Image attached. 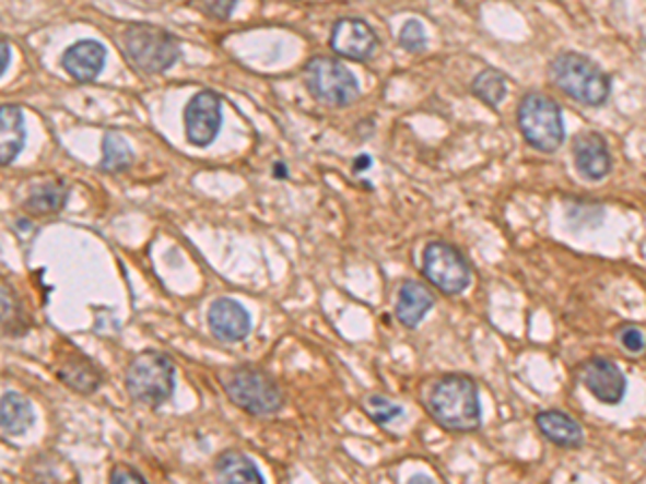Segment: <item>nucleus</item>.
<instances>
[{
	"instance_id": "4468645a",
	"label": "nucleus",
	"mask_w": 646,
	"mask_h": 484,
	"mask_svg": "<svg viewBox=\"0 0 646 484\" xmlns=\"http://www.w3.org/2000/svg\"><path fill=\"white\" fill-rule=\"evenodd\" d=\"M61 63L73 80L93 82L106 66V48L95 39L75 42L66 50Z\"/></svg>"
},
{
	"instance_id": "393cba45",
	"label": "nucleus",
	"mask_w": 646,
	"mask_h": 484,
	"mask_svg": "<svg viewBox=\"0 0 646 484\" xmlns=\"http://www.w3.org/2000/svg\"><path fill=\"white\" fill-rule=\"evenodd\" d=\"M364 412H366V415H368L375 424L384 426V424L395 422L399 415L403 414V408L397 405L395 401L386 399V397L375 394V397H368V399H366V403H364Z\"/></svg>"
},
{
	"instance_id": "a878e982",
	"label": "nucleus",
	"mask_w": 646,
	"mask_h": 484,
	"mask_svg": "<svg viewBox=\"0 0 646 484\" xmlns=\"http://www.w3.org/2000/svg\"><path fill=\"white\" fill-rule=\"evenodd\" d=\"M399 44L401 48L410 50V52H419L425 48L427 39H425V28L419 20H410L403 24L401 28V35H399Z\"/></svg>"
},
{
	"instance_id": "c85d7f7f",
	"label": "nucleus",
	"mask_w": 646,
	"mask_h": 484,
	"mask_svg": "<svg viewBox=\"0 0 646 484\" xmlns=\"http://www.w3.org/2000/svg\"><path fill=\"white\" fill-rule=\"evenodd\" d=\"M110 484H146L144 483L143 476L137 472V470H132V468H128V465H117L115 470H113V474H110Z\"/></svg>"
},
{
	"instance_id": "ddd939ff",
	"label": "nucleus",
	"mask_w": 646,
	"mask_h": 484,
	"mask_svg": "<svg viewBox=\"0 0 646 484\" xmlns=\"http://www.w3.org/2000/svg\"><path fill=\"white\" fill-rule=\"evenodd\" d=\"M574 160L577 173L586 181H601L612 170V155L608 142L597 132H584L575 139Z\"/></svg>"
},
{
	"instance_id": "f03ea898",
	"label": "nucleus",
	"mask_w": 646,
	"mask_h": 484,
	"mask_svg": "<svg viewBox=\"0 0 646 484\" xmlns=\"http://www.w3.org/2000/svg\"><path fill=\"white\" fill-rule=\"evenodd\" d=\"M552 82L584 106H603L612 91V80L592 59L579 52H563L550 63Z\"/></svg>"
},
{
	"instance_id": "1a4fd4ad",
	"label": "nucleus",
	"mask_w": 646,
	"mask_h": 484,
	"mask_svg": "<svg viewBox=\"0 0 646 484\" xmlns=\"http://www.w3.org/2000/svg\"><path fill=\"white\" fill-rule=\"evenodd\" d=\"M579 381L603 405H619L627 392L623 370L608 357H590L579 366Z\"/></svg>"
},
{
	"instance_id": "b1692460",
	"label": "nucleus",
	"mask_w": 646,
	"mask_h": 484,
	"mask_svg": "<svg viewBox=\"0 0 646 484\" xmlns=\"http://www.w3.org/2000/svg\"><path fill=\"white\" fill-rule=\"evenodd\" d=\"M472 93L490 108H496L506 97V78L501 71H481L472 82Z\"/></svg>"
},
{
	"instance_id": "9d476101",
	"label": "nucleus",
	"mask_w": 646,
	"mask_h": 484,
	"mask_svg": "<svg viewBox=\"0 0 646 484\" xmlns=\"http://www.w3.org/2000/svg\"><path fill=\"white\" fill-rule=\"evenodd\" d=\"M186 137L195 146H210L214 142L222 126V99L214 91L197 93L184 113Z\"/></svg>"
},
{
	"instance_id": "f3484780",
	"label": "nucleus",
	"mask_w": 646,
	"mask_h": 484,
	"mask_svg": "<svg viewBox=\"0 0 646 484\" xmlns=\"http://www.w3.org/2000/svg\"><path fill=\"white\" fill-rule=\"evenodd\" d=\"M57 375L68 388H72L73 392H80V394H93L102 386L99 368L89 357H84L82 353L68 355L61 362Z\"/></svg>"
},
{
	"instance_id": "cd10ccee",
	"label": "nucleus",
	"mask_w": 646,
	"mask_h": 484,
	"mask_svg": "<svg viewBox=\"0 0 646 484\" xmlns=\"http://www.w3.org/2000/svg\"><path fill=\"white\" fill-rule=\"evenodd\" d=\"M205 15H210V17H215V20H226L233 11H235V7H237V2H231V0H222V2H201V4H197Z\"/></svg>"
},
{
	"instance_id": "c756f323",
	"label": "nucleus",
	"mask_w": 646,
	"mask_h": 484,
	"mask_svg": "<svg viewBox=\"0 0 646 484\" xmlns=\"http://www.w3.org/2000/svg\"><path fill=\"white\" fill-rule=\"evenodd\" d=\"M0 52H2V63H0V73L4 75V71H7V68H9V61H11V48H9L7 39H2V44H0Z\"/></svg>"
},
{
	"instance_id": "5701e85b",
	"label": "nucleus",
	"mask_w": 646,
	"mask_h": 484,
	"mask_svg": "<svg viewBox=\"0 0 646 484\" xmlns=\"http://www.w3.org/2000/svg\"><path fill=\"white\" fill-rule=\"evenodd\" d=\"M132 149L128 140L117 132H108L102 144V170L121 173L132 166Z\"/></svg>"
},
{
	"instance_id": "a211bd4d",
	"label": "nucleus",
	"mask_w": 646,
	"mask_h": 484,
	"mask_svg": "<svg viewBox=\"0 0 646 484\" xmlns=\"http://www.w3.org/2000/svg\"><path fill=\"white\" fill-rule=\"evenodd\" d=\"M537 426L545 439L561 448H579L584 441V430L572 415L556 410H548L537 415Z\"/></svg>"
},
{
	"instance_id": "2eb2a0df",
	"label": "nucleus",
	"mask_w": 646,
	"mask_h": 484,
	"mask_svg": "<svg viewBox=\"0 0 646 484\" xmlns=\"http://www.w3.org/2000/svg\"><path fill=\"white\" fill-rule=\"evenodd\" d=\"M435 297L430 288L416 280H408L399 291L397 302V319L406 328H416L430 312Z\"/></svg>"
},
{
	"instance_id": "2f4dec72",
	"label": "nucleus",
	"mask_w": 646,
	"mask_h": 484,
	"mask_svg": "<svg viewBox=\"0 0 646 484\" xmlns=\"http://www.w3.org/2000/svg\"><path fill=\"white\" fill-rule=\"evenodd\" d=\"M274 177L277 179H287V166H283L281 162L274 166Z\"/></svg>"
},
{
	"instance_id": "20e7f679",
	"label": "nucleus",
	"mask_w": 646,
	"mask_h": 484,
	"mask_svg": "<svg viewBox=\"0 0 646 484\" xmlns=\"http://www.w3.org/2000/svg\"><path fill=\"white\" fill-rule=\"evenodd\" d=\"M517 126L524 140L541 153L559 151L565 140L561 106L556 99L539 91L526 93L521 97L517 108Z\"/></svg>"
},
{
	"instance_id": "aec40b11",
	"label": "nucleus",
	"mask_w": 646,
	"mask_h": 484,
	"mask_svg": "<svg viewBox=\"0 0 646 484\" xmlns=\"http://www.w3.org/2000/svg\"><path fill=\"white\" fill-rule=\"evenodd\" d=\"M35 422V412L28 399L17 392H4L0 401V424L7 435H22Z\"/></svg>"
},
{
	"instance_id": "9b49d317",
	"label": "nucleus",
	"mask_w": 646,
	"mask_h": 484,
	"mask_svg": "<svg viewBox=\"0 0 646 484\" xmlns=\"http://www.w3.org/2000/svg\"><path fill=\"white\" fill-rule=\"evenodd\" d=\"M377 37L373 28L359 17H343L334 24L330 48L350 61H368L377 52Z\"/></svg>"
},
{
	"instance_id": "4be33fe9",
	"label": "nucleus",
	"mask_w": 646,
	"mask_h": 484,
	"mask_svg": "<svg viewBox=\"0 0 646 484\" xmlns=\"http://www.w3.org/2000/svg\"><path fill=\"white\" fill-rule=\"evenodd\" d=\"M2 330H4V337H11V339L28 332L26 310L20 297L15 295V291L7 282H2Z\"/></svg>"
},
{
	"instance_id": "7c9ffc66",
	"label": "nucleus",
	"mask_w": 646,
	"mask_h": 484,
	"mask_svg": "<svg viewBox=\"0 0 646 484\" xmlns=\"http://www.w3.org/2000/svg\"><path fill=\"white\" fill-rule=\"evenodd\" d=\"M368 166H371V157H368V155H359L356 162H354V173H362V170H366Z\"/></svg>"
},
{
	"instance_id": "f8f14e48",
	"label": "nucleus",
	"mask_w": 646,
	"mask_h": 484,
	"mask_svg": "<svg viewBox=\"0 0 646 484\" xmlns=\"http://www.w3.org/2000/svg\"><path fill=\"white\" fill-rule=\"evenodd\" d=\"M210 330L218 341L222 343H239L250 334V315L246 308L228 297L215 299L208 315Z\"/></svg>"
},
{
	"instance_id": "7ed1b4c3",
	"label": "nucleus",
	"mask_w": 646,
	"mask_h": 484,
	"mask_svg": "<svg viewBox=\"0 0 646 484\" xmlns=\"http://www.w3.org/2000/svg\"><path fill=\"white\" fill-rule=\"evenodd\" d=\"M220 383L233 405L250 415L277 414L285 399L277 381L261 368L235 366L220 373Z\"/></svg>"
},
{
	"instance_id": "6ab92c4d",
	"label": "nucleus",
	"mask_w": 646,
	"mask_h": 484,
	"mask_svg": "<svg viewBox=\"0 0 646 484\" xmlns=\"http://www.w3.org/2000/svg\"><path fill=\"white\" fill-rule=\"evenodd\" d=\"M215 476L220 484H266L255 461L237 450H228L218 457Z\"/></svg>"
},
{
	"instance_id": "39448f33",
	"label": "nucleus",
	"mask_w": 646,
	"mask_h": 484,
	"mask_svg": "<svg viewBox=\"0 0 646 484\" xmlns=\"http://www.w3.org/2000/svg\"><path fill=\"white\" fill-rule=\"evenodd\" d=\"M121 48L126 59L143 73L171 70L181 55L175 35L153 24H130L124 31Z\"/></svg>"
},
{
	"instance_id": "412c9836",
	"label": "nucleus",
	"mask_w": 646,
	"mask_h": 484,
	"mask_svg": "<svg viewBox=\"0 0 646 484\" xmlns=\"http://www.w3.org/2000/svg\"><path fill=\"white\" fill-rule=\"evenodd\" d=\"M70 199V188L66 181H46L37 188L26 199V209L37 213V215H52L63 211Z\"/></svg>"
},
{
	"instance_id": "473e14b6",
	"label": "nucleus",
	"mask_w": 646,
	"mask_h": 484,
	"mask_svg": "<svg viewBox=\"0 0 646 484\" xmlns=\"http://www.w3.org/2000/svg\"><path fill=\"white\" fill-rule=\"evenodd\" d=\"M410 484H433L431 483L430 479H423V476H416V479H412Z\"/></svg>"
},
{
	"instance_id": "423d86ee",
	"label": "nucleus",
	"mask_w": 646,
	"mask_h": 484,
	"mask_svg": "<svg viewBox=\"0 0 646 484\" xmlns=\"http://www.w3.org/2000/svg\"><path fill=\"white\" fill-rule=\"evenodd\" d=\"M126 388L130 397L144 408H160L175 392V364L162 351L139 353L128 373Z\"/></svg>"
},
{
	"instance_id": "bb28decb",
	"label": "nucleus",
	"mask_w": 646,
	"mask_h": 484,
	"mask_svg": "<svg viewBox=\"0 0 646 484\" xmlns=\"http://www.w3.org/2000/svg\"><path fill=\"white\" fill-rule=\"evenodd\" d=\"M619 341H621V345L625 346L627 351H632V353H641V351L645 349V337H643V332H641L638 328H634V326L623 328V330L619 332Z\"/></svg>"
},
{
	"instance_id": "6e6552de",
	"label": "nucleus",
	"mask_w": 646,
	"mask_h": 484,
	"mask_svg": "<svg viewBox=\"0 0 646 484\" xmlns=\"http://www.w3.org/2000/svg\"><path fill=\"white\" fill-rule=\"evenodd\" d=\"M423 274L444 295L463 293L472 280L466 259L453 246L442 241H433L425 248Z\"/></svg>"
},
{
	"instance_id": "dca6fc26",
	"label": "nucleus",
	"mask_w": 646,
	"mask_h": 484,
	"mask_svg": "<svg viewBox=\"0 0 646 484\" xmlns=\"http://www.w3.org/2000/svg\"><path fill=\"white\" fill-rule=\"evenodd\" d=\"M26 142L24 115L13 104L0 106V164L9 166L20 155Z\"/></svg>"
},
{
	"instance_id": "0eeeda50",
	"label": "nucleus",
	"mask_w": 646,
	"mask_h": 484,
	"mask_svg": "<svg viewBox=\"0 0 646 484\" xmlns=\"http://www.w3.org/2000/svg\"><path fill=\"white\" fill-rule=\"evenodd\" d=\"M306 88L310 95L328 106H350L359 97V82L354 73L332 57H317L304 70Z\"/></svg>"
},
{
	"instance_id": "f257e3e1",
	"label": "nucleus",
	"mask_w": 646,
	"mask_h": 484,
	"mask_svg": "<svg viewBox=\"0 0 646 484\" xmlns=\"http://www.w3.org/2000/svg\"><path fill=\"white\" fill-rule=\"evenodd\" d=\"M427 410L450 433H474L481 426L477 381L468 375H444L427 394Z\"/></svg>"
}]
</instances>
